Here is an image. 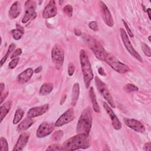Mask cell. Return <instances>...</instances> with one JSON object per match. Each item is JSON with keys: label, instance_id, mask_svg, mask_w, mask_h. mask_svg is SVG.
<instances>
[{"label": "cell", "instance_id": "obj_5", "mask_svg": "<svg viewBox=\"0 0 151 151\" xmlns=\"http://www.w3.org/2000/svg\"><path fill=\"white\" fill-rule=\"evenodd\" d=\"M104 61L110 66L114 71L119 73L124 74L130 71V69L127 65L120 62L117 58L111 54L107 53Z\"/></svg>", "mask_w": 151, "mask_h": 151}, {"label": "cell", "instance_id": "obj_6", "mask_svg": "<svg viewBox=\"0 0 151 151\" xmlns=\"http://www.w3.org/2000/svg\"><path fill=\"white\" fill-rule=\"evenodd\" d=\"M95 81L97 88L100 93L101 94V96L104 98V99L107 101V103L111 107L115 108L116 106L114 104V101L106 84L104 83L98 77H95Z\"/></svg>", "mask_w": 151, "mask_h": 151}, {"label": "cell", "instance_id": "obj_30", "mask_svg": "<svg viewBox=\"0 0 151 151\" xmlns=\"http://www.w3.org/2000/svg\"><path fill=\"white\" fill-rule=\"evenodd\" d=\"M124 90L127 92H132L138 90V87L132 84H127L124 86Z\"/></svg>", "mask_w": 151, "mask_h": 151}, {"label": "cell", "instance_id": "obj_40", "mask_svg": "<svg viewBox=\"0 0 151 151\" xmlns=\"http://www.w3.org/2000/svg\"><path fill=\"white\" fill-rule=\"evenodd\" d=\"M143 149H144L145 150L150 151V149H151V143H150V142L146 143L144 145Z\"/></svg>", "mask_w": 151, "mask_h": 151}, {"label": "cell", "instance_id": "obj_17", "mask_svg": "<svg viewBox=\"0 0 151 151\" xmlns=\"http://www.w3.org/2000/svg\"><path fill=\"white\" fill-rule=\"evenodd\" d=\"M29 138V134L27 132H24L21 133L13 148V151L14 150H21L26 146Z\"/></svg>", "mask_w": 151, "mask_h": 151}, {"label": "cell", "instance_id": "obj_32", "mask_svg": "<svg viewBox=\"0 0 151 151\" xmlns=\"http://www.w3.org/2000/svg\"><path fill=\"white\" fill-rule=\"evenodd\" d=\"M63 136V132L62 130H58L55 132L52 135V139L55 141H58L60 140Z\"/></svg>", "mask_w": 151, "mask_h": 151}, {"label": "cell", "instance_id": "obj_1", "mask_svg": "<svg viewBox=\"0 0 151 151\" xmlns=\"http://www.w3.org/2000/svg\"><path fill=\"white\" fill-rule=\"evenodd\" d=\"M90 145L89 135L79 133L66 140L61 146V150H76L85 149Z\"/></svg>", "mask_w": 151, "mask_h": 151}, {"label": "cell", "instance_id": "obj_24", "mask_svg": "<svg viewBox=\"0 0 151 151\" xmlns=\"http://www.w3.org/2000/svg\"><path fill=\"white\" fill-rule=\"evenodd\" d=\"M16 26H17V29H12L11 31V34L13 38L15 40H18L21 39V37H22L24 32V28L19 24H17Z\"/></svg>", "mask_w": 151, "mask_h": 151}, {"label": "cell", "instance_id": "obj_13", "mask_svg": "<svg viewBox=\"0 0 151 151\" xmlns=\"http://www.w3.org/2000/svg\"><path fill=\"white\" fill-rule=\"evenodd\" d=\"M103 106L106 112L107 113L108 115H109L110 119L111 120L112 125L115 130H120L122 128V124L117 118V117L116 116L113 111L111 110V109L109 106L108 104L106 102H103Z\"/></svg>", "mask_w": 151, "mask_h": 151}, {"label": "cell", "instance_id": "obj_22", "mask_svg": "<svg viewBox=\"0 0 151 151\" xmlns=\"http://www.w3.org/2000/svg\"><path fill=\"white\" fill-rule=\"evenodd\" d=\"M80 94V86L79 84L76 83L73 85L72 89V97H71V104L73 106H76L78 99Z\"/></svg>", "mask_w": 151, "mask_h": 151}, {"label": "cell", "instance_id": "obj_4", "mask_svg": "<svg viewBox=\"0 0 151 151\" xmlns=\"http://www.w3.org/2000/svg\"><path fill=\"white\" fill-rule=\"evenodd\" d=\"M83 38L88 47L93 51L96 57L100 60L103 61L107 54L101 44L92 37L84 34Z\"/></svg>", "mask_w": 151, "mask_h": 151}, {"label": "cell", "instance_id": "obj_26", "mask_svg": "<svg viewBox=\"0 0 151 151\" xmlns=\"http://www.w3.org/2000/svg\"><path fill=\"white\" fill-rule=\"evenodd\" d=\"M24 111L22 109H17L15 113L14 118L13 119V124H15L19 123L22 119V117L24 116Z\"/></svg>", "mask_w": 151, "mask_h": 151}, {"label": "cell", "instance_id": "obj_9", "mask_svg": "<svg viewBox=\"0 0 151 151\" xmlns=\"http://www.w3.org/2000/svg\"><path fill=\"white\" fill-rule=\"evenodd\" d=\"M55 124L52 123L44 122L40 124L39 126L37 133L36 136L38 138H42L46 137L47 136L51 134L54 129Z\"/></svg>", "mask_w": 151, "mask_h": 151}, {"label": "cell", "instance_id": "obj_35", "mask_svg": "<svg viewBox=\"0 0 151 151\" xmlns=\"http://www.w3.org/2000/svg\"><path fill=\"white\" fill-rule=\"evenodd\" d=\"M75 71V67L73 63H70L68 65V74L70 76H72Z\"/></svg>", "mask_w": 151, "mask_h": 151}, {"label": "cell", "instance_id": "obj_44", "mask_svg": "<svg viewBox=\"0 0 151 151\" xmlns=\"http://www.w3.org/2000/svg\"><path fill=\"white\" fill-rule=\"evenodd\" d=\"M41 70H42V67H41V66H40V67H37V68L34 70V71H35L36 73H40V72L41 71Z\"/></svg>", "mask_w": 151, "mask_h": 151}, {"label": "cell", "instance_id": "obj_21", "mask_svg": "<svg viewBox=\"0 0 151 151\" xmlns=\"http://www.w3.org/2000/svg\"><path fill=\"white\" fill-rule=\"evenodd\" d=\"M12 107V101L11 100H8L2 104L0 108V117L1 121L2 122L5 117L7 115Z\"/></svg>", "mask_w": 151, "mask_h": 151}, {"label": "cell", "instance_id": "obj_42", "mask_svg": "<svg viewBox=\"0 0 151 151\" xmlns=\"http://www.w3.org/2000/svg\"><path fill=\"white\" fill-rule=\"evenodd\" d=\"M66 98H67V95H64L63 97H62V98H61V101H60V104L61 105V104H63L64 103V101H65V100H66Z\"/></svg>", "mask_w": 151, "mask_h": 151}, {"label": "cell", "instance_id": "obj_34", "mask_svg": "<svg viewBox=\"0 0 151 151\" xmlns=\"http://www.w3.org/2000/svg\"><path fill=\"white\" fill-rule=\"evenodd\" d=\"M89 28L94 31H97L99 30V27L97 22L96 21H91L88 23Z\"/></svg>", "mask_w": 151, "mask_h": 151}, {"label": "cell", "instance_id": "obj_38", "mask_svg": "<svg viewBox=\"0 0 151 151\" xmlns=\"http://www.w3.org/2000/svg\"><path fill=\"white\" fill-rule=\"evenodd\" d=\"M122 22H123V24H124V27H125V28H126V31H127V34L129 35V36H130V37H133V34L132 31L130 30V29L129 28V27L127 24V23L124 21V20H123V19H122Z\"/></svg>", "mask_w": 151, "mask_h": 151}, {"label": "cell", "instance_id": "obj_45", "mask_svg": "<svg viewBox=\"0 0 151 151\" xmlns=\"http://www.w3.org/2000/svg\"><path fill=\"white\" fill-rule=\"evenodd\" d=\"M146 12L147 13V15H148V17H149V18L150 19V8H147V10H146Z\"/></svg>", "mask_w": 151, "mask_h": 151}, {"label": "cell", "instance_id": "obj_48", "mask_svg": "<svg viewBox=\"0 0 151 151\" xmlns=\"http://www.w3.org/2000/svg\"><path fill=\"white\" fill-rule=\"evenodd\" d=\"M148 38H149V41L150 42V36H149Z\"/></svg>", "mask_w": 151, "mask_h": 151}, {"label": "cell", "instance_id": "obj_16", "mask_svg": "<svg viewBox=\"0 0 151 151\" xmlns=\"http://www.w3.org/2000/svg\"><path fill=\"white\" fill-rule=\"evenodd\" d=\"M49 109L48 104L40 106L38 107H34L30 109L27 114V116L29 118H34L35 117L40 116L45 113H46Z\"/></svg>", "mask_w": 151, "mask_h": 151}, {"label": "cell", "instance_id": "obj_15", "mask_svg": "<svg viewBox=\"0 0 151 151\" xmlns=\"http://www.w3.org/2000/svg\"><path fill=\"white\" fill-rule=\"evenodd\" d=\"M57 14V8L54 1H50L44 8L42 16L44 18L47 19L55 17Z\"/></svg>", "mask_w": 151, "mask_h": 151}, {"label": "cell", "instance_id": "obj_37", "mask_svg": "<svg viewBox=\"0 0 151 151\" xmlns=\"http://www.w3.org/2000/svg\"><path fill=\"white\" fill-rule=\"evenodd\" d=\"M18 61H19V58H18V57L16 58L13 59V60L9 63V65H9V68L10 69H13V68H14L17 66Z\"/></svg>", "mask_w": 151, "mask_h": 151}, {"label": "cell", "instance_id": "obj_47", "mask_svg": "<svg viewBox=\"0 0 151 151\" xmlns=\"http://www.w3.org/2000/svg\"><path fill=\"white\" fill-rule=\"evenodd\" d=\"M63 2V1H59V4H60V5H61V4Z\"/></svg>", "mask_w": 151, "mask_h": 151}, {"label": "cell", "instance_id": "obj_23", "mask_svg": "<svg viewBox=\"0 0 151 151\" xmlns=\"http://www.w3.org/2000/svg\"><path fill=\"white\" fill-rule=\"evenodd\" d=\"M89 95H90V97L91 99V103H92V105H93V110L96 112V113H99L100 111V106L98 104V103L97 101V99H96V96L95 95V93L94 92L93 90V87H90V90H89Z\"/></svg>", "mask_w": 151, "mask_h": 151}, {"label": "cell", "instance_id": "obj_36", "mask_svg": "<svg viewBox=\"0 0 151 151\" xmlns=\"http://www.w3.org/2000/svg\"><path fill=\"white\" fill-rule=\"evenodd\" d=\"M22 54V50L21 48H17L12 53V54L11 55V59H14L16 58V57L19 56Z\"/></svg>", "mask_w": 151, "mask_h": 151}, {"label": "cell", "instance_id": "obj_19", "mask_svg": "<svg viewBox=\"0 0 151 151\" xmlns=\"http://www.w3.org/2000/svg\"><path fill=\"white\" fill-rule=\"evenodd\" d=\"M21 11V4L18 1H16L12 4L11 5L9 12L8 15L11 19H15L18 17Z\"/></svg>", "mask_w": 151, "mask_h": 151}, {"label": "cell", "instance_id": "obj_2", "mask_svg": "<svg viewBox=\"0 0 151 151\" xmlns=\"http://www.w3.org/2000/svg\"><path fill=\"white\" fill-rule=\"evenodd\" d=\"M80 60L82 73L83 76L84 83L86 88H88L91 80L94 77L91 64L90 63L88 57L84 50H81L80 52Z\"/></svg>", "mask_w": 151, "mask_h": 151}, {"label": "cell", "instance_id": "obj_12", "mask_svg": "<svg viewBox=\"0 0 151 151\" xmlns=\"http://www.w3.org/2000/svg\"><path fill=\"white\" fill-rule=\"evenodd\" d=\"M99 5L103 20L109 27H113L114 25V21L109 8L102 1H99Z\"/></svg>", "mask_w": 151, "mask_h": 151}, {"label": "cell", "instance_id": "obj_10", "mask_svg": "<svg viewBox=\"0 0 151 151\" xmlns=\"http://www.w3.org/2000/svg\"><path fill=\"white\" fill-rule=\"evenodd\" d=\"M37 4L34 1H27L25 2V15L22 18V22L27 23L35 14Z\"/></svg>", "mask_w": 151, "mask_h": 151}, {"label": "cell", "instance_id": "obj_18", "mask_svg": "<svg viewBox=\"0 0 151 151\" xmlns=\"http://www.w3.org/2000/svg\"><path fill=\"white\" fill-rule=\"evenodd\" d=\"M34 70L31 68H28L21 73L17 77V81L19 83H25L31 78Z\"/></svg>", "mask_w": 151, "mask_h": 151}, {"label": "cell", "instance_id": "obj_14", "mask_svg": "<svg viewBox=\"0 0 151 151\" xmlns=\"http://www.w3.org/2000/svg\"><path fill=\"white\" fill-rule=\"evenodd\" d=\"M124 122L126 126L137 132L143 133L145 131L144 125L139 120L133 119L125 118L124 119Z\"/></svg>", "mask_w": 151, "mask_h": 151}, {"label": "cell", "instance_id": "obj_28", "mask_svg": "<svg viewBox=\"0 0 151 151\" xmlns=\"http://www.w3.org/2000/svg\"><path fill=\"white\" fill-rule=\"evenodd\" d=\"M0 144H1L0 151H8V142L4 137H1Z\"/></svg>", "mask_w": 151, "mask_h": 151}, {"label": "cell", "instance_id": "obj_7", "mask_svg": "<svg viewBox=\"0 0 151 151\" xmlns=\"http://www.w3.org/2000/svg\"><path fill=\"white\" fill-rule=\"evenodd\" d=\"M51 59L57 69L60 70L62 68L64 60V52L58 45L53 47L51 50Z\"/></svg>", "mask_w": 151, "mask_h": 151}, {"label": "cell", "instance_id": "obj_8", "mask_svg": "<svg viewBox=\"0 0 151 151\" xmlns=\"http://www.w3.org/2000/svg\"><path fill=\"white\" fill-rule=\"evenodd\" d=\"M120 36H121L122 41H123L126 48L128 51V52L134 58H135L137 60H138L140 63H142L143 60H142L141 56L133 47V46L129 40V38L127 36V34L123 28H120Z\"/></svg>", "mask_w": 151, "mask_h": 151}, {"label": "cell", "instance_id": "obj_27", "mask_svg": "<svg viewBox=\"0 0 151 151\" xmlns=\"http://www.w3.org/2000/svg\"><path fill=\"white\" fill-rule=\"evenodd\" d=\"M15 48V44H13V43H12V44H11L9 45V47L8 50H7V52H6V54L4 55V57L1 59V66L3 65L4 63L6 61V59L8 58V57H9V54H10L12 52H13V51L14 50Z\"/></svg>", "mask_w": 151, "mask_h": 151}, {"label": "cell", "instance_id": "obj_25", "mask_svg": "<svg viewBox=\"0 0 151 151\" xmlns=\"http://www.w3.org/2000/svg\"><path fill=\"white\" fill-rule=\"evenodd\" d=\"M52 88L53 86L51 83H44L41 86L39 91V94L43 96L47 95L52 91Z\"/></svg>", "mask_w": 151, "mask_h": 151}, {"label": "cell", "instance_id": "obj_41", "mask_svg": "<svg viewBox=\"0 0 151 151\" xmlns=\"http://www.w3.org/2000/svg\"><path fill=\"white\" fill-rule=\"evenodd\" d=\"M98 73H99V74L100 76H106V74L104 70V69L102 68V67H100L99 69H98Z\"/></svg>", "mask_w": 151, "mask_h": 151}, {"label": "cell", "instance_id": "obj_43", "mask_svg": "<svg viewBox=\"0 0 151 151\" xmlns=\"http://www.w3.org/2000/svg\"><path fill=\"white\" fill-rule=\"evenodd\" d=\"M0 87H1V93H2L4 90V88H5V85L4 83H1L0 84Z\"/></svg>", "mask_w": 151, "mask_h": 151}, {"label": "cell", "instance_id": "obj_33", "mask_svg": "<svg viewBox=\"0 0 151 151\" xmlns=\"http://www.w3.org/2000/svg\"><path fill=\"white\" fill-rule=\"evenodd\" d=\"M46 150H61V147L58 144H52L50 145L47 149Z\"/></svg>", "mask_w": 151, "mask_h": 151}, {"label": "cell", "instance_id": "obj_39", "mask_svg": "<svg viewBox=\"0 0 151 151\" xmlns=\"http://www.w3.org/2000/svg\"><path fill=\"white\" fill-rule=\"evenodd\" d=\"M8 91L4 92V93H1V104L3 103L4 100L6 99V97L8 96Z\"/></svg>", "mask_w": 151, "mask_h": 151}, {"label": "cell", "instance_id": "obj_3", "mask_svg": "<svg viewBox=\"0 0 151 151\" xmlns=\"http://www.w3.org/2000/svg\"><path fill=\"white\" fill-rule=\"evenodd\" d=\"M92 119L91 110L90 107H88L83 111L80 116L76 127L77 133L89 135L92 126Z\"/></svg>", "mask_w": 151, "mask_h": 151}, {"label": "cell", "instance_id": "obj_31", "mask_svg": "<svg viewBox=\"0 0 151 151\" xmlns=\"http://www.w3.org/2000/svg\"><path fill=\"white\" fill-rule=\"evenodd\" d=\"M63 11L66 15L71 17L73 15V7L70 5H67L63 8Z\"/></svg>", "mask_w": 151, "mask_h": 151}, {"label": "cell", "instance_id": "obj_11", "mask_svg": "<svg viewBox=\"0 0 151 151\" xmlns=\"http://www.w3.org/2000/svg\"><path fill=\"white\" fill-rule=\"evenodd\" d=\"M75 114L73 109L70 108L65 111L55 122V126L57 127L62 126L67 124L74 119Z\"/></svg>", "mask_w": 151, "mask_h": 151}, {"label": "cell", "instance_id": "obj_29", "mask_svg": "<svg viewBox=\"0 0 151 151\" xmlns=\"http://www.w3.org/2000/svg\"><path fill=\"white\" fill-rule=\"evenodd\" d=\"M141 48H142V50L143 52H144V54L146 56L150 57V55H151V52H150V47L146 44H145V42H142L141 43Z\"/></svg>", "mask_w": 151, "mask_h": 151}, {"label": "cell", "instance_id": "obj_20", "mask_svg": "<svg viewBox=\"0 0 151 151\" xmlns=\"http://www.w3.org/2000/svg\"><path fill=\"white\" fill-rule=\"evenodd\" d=\"M34 123V121L32 118L27 117L24 120H22L18 126L17 130L19 132H22L27 130L29 127H31Z\"/></svg>", "mask_w": 151, "mask_h": 151}, {"label": "cell", "instance_id": "obj_46", "mask_svg": "<svg viewBox=\"0 0 151 151\" xmlns=\"http://www.w3.org/2000/svg\"><path fill=\"white\" fill-rule=\"evenodd\" d=\"M75 34L77 35H81V31L79 29H75Z\"/></svg>", "mask_w": 151, "mask_h": 151}]
</instances>
